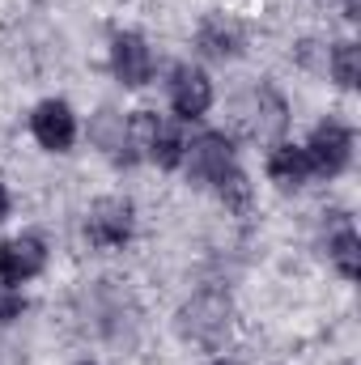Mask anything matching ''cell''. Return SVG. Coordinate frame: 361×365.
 Instances as JSON below:
<instances>
[{
    "label": "cell",
    "mask_w": 361,
    "mask_h": 365,
    "mask_svg": "<svg viewBox=\"0 0 361 365\" xmlns=\"http://www.w3.org/2000/svg\"><path fill=\"white\" fill-rule=\"evenodd\" d=\"M230 297L225 293H195L179 310V331L191 344H221L230 336Z\"/></svg>",
    "instance_id": "cell-1"
},
{
    "label": "cell",
    "mask_w": 361,
    "mask_h": 365,
    "mask_svg": "<svg viewBox=\"0 0 361 365\" xmlns=\"http://www.w3.org/2000/svg\"><path fill=\"white\" fill-rule=\"evenodd\" d=\"M289 123V110L276 90H251L234 102V128L251 140H276Z\"/></svg>",
    "instance_id": "cell-2"
},
{
    "label": "cell",
    "mask_w": 361,
    "mask_h": 365,
    "mask_svg": "<svg viewBox=\"0 0 361 365\" xmlns=\"http://www.w3.org/2000/svg\"><path fill=\"white\" fill-rule=\"evenodd\" d=\"M349 153H353V136L340 123H319L310 145H306L310 170H319V175H340L349 166Z\"/></svg>",
    "instance_id": "cell-3"
},
{
    "label": "cell",
    "mask_w": 361,
    "mask_h": 365,
    "mask_svg": "<svg viewBox=\"0 0 361 365\" xmlns=\"http://www.w3.org/2000/svg\"><path fill=\"white\" fill-rule=\"evenodd\" d=\"M86 234H90V242H98V247L128 242V234H132V204L128 200H98L90 208Z\"/></svg>",
    "instance_id": "cell-4"
},
{
    "label": "cell",
    "mask_w": 361,
    "mask_h": 365,
    "mask_svg": "<svg viewBox=\"0 0 361 365\" xmlns=\"http://www.w3.org/2000/svg\"><path fill=\"white\" fill-rule=\"evenodd\" d=\"M183 158H187V166H191V175L195 179H208L217 182L225 170H234V153H230V140L225 136H195L187 149H183Z\"/></svg>",
    "instance_id": "cell-5"
},
{
    "label": "cell",
    "mask_w": 361,
    "mask_h": 365,
    "mask_svg": "<svg viewBox=\"0 0 361 365\" xmlns=\"http://www.w3.org/2000/svg\"><path fill=\"white\" fill-rule=\"evenodd\" d=\"M30 128H34V140L51 153L68 149L73 136H77V123H73V110L64 102H43L34 115H30Z\"/></svg>",
    "instance_id": "cell-6"
},
{
    "label": "cell",
    "mask_w": 361,
    "mask_h": 365,
    "mask_svg": "<svg viewBox=\"0 0 361 365\" xmlns=\"http://www.w3.org/2000/svg\"><path fill=\"white\" fill-rule=\"evenodd\" d=\"M111 64H115V77H119L123 86H145L149 73H153V56H149V47H145L136 34H119V38H115Z\"/></svg>",
    "instance_id": "cell-7"
},
{
    "label": "cell",
    "mask_w": 361,
    "mask_h": 365,
    "mask_svg": "<svg viewBox=\"0 0 361 365\" xmlns=\"http://www.w3.org/2000/svg\"><path fill=\"white\" fill-rule=\"evenodd\" d=\"M43 264H47V251H43V242L39 238H13V242H4L0 247V272L9 276V280H30V276L43 272Z\"/></svg>",
    "instance_id": "cell-8"
},
{
    "label": "cell",
    "mask_w": 361,
    "mask_h": 365,
    "mask_svg": "<svg viewBox=\"0 0 361 365\" xmlns=\"http://www.w3.org/2000/svg\"><path fill=\"white\" fill-rule=\"evenodd\" d=\"M171 98H175V110L183 119H195L213 106V86L200 68H179L175 73V86H171Z\"/></svg>",
    "instance_id": "cell-9"
},
{
    "label": "cell",
    "mask_w": 361,
    "mask_h": 365,
    "mask_svg": "<svg viewBox=\"0 0 361 365\" xmlns=\"http://www.w3.org/2000/svg\"><path fill=\"white\" fill-rule=\"evenodd\" d=\"M268 175H272V182H280V187H302L315 170H310L306 149L280 145V149H272V158H268Z\"/></svg>",
    "instance_id": "cell-10"
},
{
    "label": "cell",
    "mask_w": 361,
    "mask_h": 365,
    "mask_svg": "<svg viewBox=\"0 0 361 365\" xmlns=\"http://www.w3.org/2000/svg\"><path fill=\"white\" fill-rule=\"evenodd\" d=\"M238 30L225 21V17H213V21H204L200 26V47L208 51V56H234L238 51Z\"/></svg>",
    "instance_id": "cell-11"
},
{
    "label": "cell",
    "mask_w": 361,
    "mask_h": 365,
    "mask_svg": "<svg viewBox=\"0 0 361 365\" xmlns=\"http://www.w3.org/2000/svg\"><path fill=\"white\" fill-rule=\"evenodd\" d=\"M90 136L102 145V149H106V153H119V149H123V140H128V123H123L115 110H102V115L93 119Z\"/></svg>",
    "instance_id": "cell-12"
},
{
    "label": "cell",
    "mask_w": 361,
    "mask_h": 365,
    "mask_svg": "<svg viewBox=\"0 0 361 365\" xmlns=\"http://www.w3.org/2000/svg\"><path fill=\"white\" fill-rule=\"evenodd\" d=\"M327 251H332L336 268L349 276V280L357 276V234H353V225H340L336 238H327Z\"/></svg>",
    "instance_id": "cell-13"
},
{
    "label": "cell",
    "mask_w": 361,
    "mask_h": 365,
    "mask_svg": "<svg viewBox=\"0 0 361 365\" xmlns=\"http://www.w3.org/2000/svg\"><path fill=\"white\" fill-rule=\"evenodd\" d=\"M183 136L175 123H158V140H153V149H149V158L153 162H162V166H179L183 162Z\"/></svg>",
    "instance_id": "cell-14"
},
{
    "label": "cell",
    "mask_w": 361,
    "mask_h": 365,
    "mask_svg": "<svg viewBox=\"0 0 361 365\" xmlns=\"http://www.w3.org/2000/svg\"><path fill=\"white\" fill-rule=\"evenodd\" d=\"M158 115H149V110H136L132 115V123H128V140L123 145H132V149H141V153H149L153 149V140H158Z\"/></svg>",
    "instance_id": "cell-15"
},
{
    "label": "cell",
    "mask_w": 361,
    "mask_h": 365,
    "mask_svg": "<svg viewBox=\"0 0 361 365\" xmlns=\"http://www.w3.org/2000/svg\"><path fill=\"white\" fill-rule=\"evenodd\" d=\"M332 73H336V81L340 86H357V73H361V56L353 43H340L336 51H332Z\"/></svg>",
    "instance_id": "cell-16"
},
{
    "label": "cell",
    "mask_w": 361,
    "mask_h": 365,
    "mask_svg": "<svg viewBox=\"0 0 361 365\" xmlns=\"http://www.w3.org/2000/svg\"><path fill=\"white\" fill-rule=\"evenodd\" d=\"M217 191H221V200L234 204V208H247V204H251V187H247V179H243L238 170H225V175L217 179Z\"/></svg>",
    "instance_id": "cell-17"
},
{
    "label": "cell",
    "mask_w": 361,
    "mask_h": 365,
    "mask_svg": "<svg viewBox=\"0 0 361 365\" xmlns=\"http://www.w3.org/2000/svg\"><path fill=\"white\" fill-rule=\"evenodd\" d=\"M21 314V293H17V280H9V276L0 272V323H9V319H17Z\"/></svg>",
    "instance_id": "cell-18"
},
{
    "label": "cell",
    "mask_w": 361,
    "mask_h": 365,
    "mask_svg": "<svg viewBox=\"0 0 361 365\" xmlns=\"http://www.w3.org/2000/svg\"><path fill=\"white\" fill-rule=\"evenodd\" d=\"M4 217H9V191L0 187V221H4Z\"/></svg>",
    "instance_id": "cell-19"
},
{
    "label": "cell",
    "mask_w": 361,
    "mask_h": 365,
    "mask_svg": "<svg viewBox=\"0 0 361 365\" xmlns=\"http://www.w3.org/2000/svg\"><path fill=\"white\" fill-rule=\"evenodd\" d=\"M217 365H238V361H217Z\"/></svg>",
    "instance_id": "cell-20"
}]
</instances>
